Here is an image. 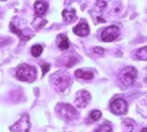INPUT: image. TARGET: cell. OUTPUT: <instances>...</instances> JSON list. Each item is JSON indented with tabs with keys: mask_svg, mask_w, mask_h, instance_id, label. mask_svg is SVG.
<instances>
[{
	"mask_svg": "<svg viewBox=\"0 0 147 132\" xmlns=\"http://www.w3.org/2000/svg\"><path fill=\"white\" fill-rule=\"evenodd\" d=\"M16 78L22 82H34L37 78L36 67L29 64H21L16 68Z\"/></svg>",
	"mask_w": 147,
	"mask_h": 132,
	"instance_id": "1",
	"label": "cell"
},
{
	"mask_svg": "<svg viewBox=\"0 0 147 132\" xmlns=\"http://www.w3.org/2000/svg\"><path fill=\"white\" fill-rule=\"evenodd\" d=\"M51 82L53 83L55 89L57 90V91H64V90L69 86L71 79H69V76L65 74V72H61V71H60V72H56V74L51 78Z\"/></svg>",
	"mask_w": 147,
	"mask_h": 132,
	"instance_id": "2",
	"label": "cell"
},
{
	"mask_svg": "<svg viewBox=\"0 0 147 132\" xmlns=\"http://www.w3.org/2000/svg\"><path fill=\"white\" fill-rule=\"evenodd\" d=\"M136 76H138L136 68H134V67H127V68H124L123 71H121L120 80L124 86H131L132 83L135 82Z\"/></svg>",
	"mask_w": 147,
	"mask_h": 132,
	"instance_id": "3",
	"label": "cell"
},
{
	"mask_svg": "<svg viewBox=\"0 0 147 132\" xmlns=\"http://www.w3.org/2000/svg\"><path fill=\"white\" fill-rule=\"evenodd\" d=\"M11 132H27L30 129V120H29V114L23 113L21 116V119L14 124L11 125Z\"/></svg>",
	"mask_w": 147,
	"mask_h": 132,
	"instance_id": "4",
	"label": "cell"
},
{
	"mask_svg": "<svg viewBox=\"0 0 147 132\" xmlns=\"http://www.w3.org/2000/svg\"><path fill=\"white\" fill-rule=\"evenodd\" d=\"M56 112L60 116H63L65 120H72L74 117L76 116V110L72 105L69 104H59L56 106Z\"/></svg>",
	"mask_w": 147,
	"mask_h": 132,
	"instance_id": "5",
	"label": "cell"
},
{
	"mask_svg": "<svg viewBox=\"0 0 147 132\" xmlns=\"http://www.w3.org/2000/svg\"><path fill=\"white\" fill-rule=\"evenodd\" d=\"M128 110V105H127L125 100L123 98H115L110 102V112L115 114H125Z\"/></svg>",
	"mask_w": 147,
	"mask_h": 132,
	"instance_id": "6",
	"label": "cell"
},
{
	"mask_svg": "<svg viewBox=\"0 0 147 132\" xmlns=\"http://www.w3.org/2000/svg\"><path fill=\"white\" fill-rule=\"evenodd\" d=\"M119 34H120V30L117 26L105 27L104 32L101 33V40L105 41V42H110V41H115L116 38L119 37Z\"/></svg>",
	"mask_w": 147,
	"mask_h": 132,
	"instance_id": "7",
	"label": "cell"
},
{
	"mask_svg": "<svg viewBox=\"0 0 147 132\" xmlns=\"http://www.w3.org/2000/svg\"><path fill=\"white\" fill-rule=\"evenodd\" d=\"M90 98H91V95H90L89 91L80 90V91L76 93V97H75V106L76 108H84V106L89 104Z\"/></svg>",
	"mask_w": 147,
	"mask_h": 132,
	"instance_id": "8",
	"label": "cell"
},
{
	"mask_svg": "<svg viewBox=\"0 0 147 132\" xmlns=\"http://www.w3.org/2000/svg\"><path fill=\"white\" fill-rule=\"evenodd\" d=\"M74 33H75L76 36H79V37H86V36H89V33H90L89 25H87L84 21H80L76 26L74 27Z\"/></svg>",
	"mask_w": 147,
	"mask_h": 132,
	"instance_id": "9",
	"label": "cell"
},
{
	"mask_svg": "<svg viewBox=\"0 0 147 132\" xmlns=\"http://www.w3.org/2000/svg\"><path fill=\"white\" fill-rule=\"evenodd\" d=\"M75 76L79 78V79H86V80H90L93 79V71H90V69H78V71H75Z\"/></svg>",
	"mask_w": 147,
	"mask_h": 132,
	"instance_id": "10",
	"label": "cell"
},
{
	"mask_svg": "<svg viewBox=\"0 0 147 132\" xmlns=\"http://www.w3.org/2000/svg\"><path fill=\"white\" fill-rule=\"evenodd\" d=\"M48 10V3L47 1H36L34 4V11L38 16H42Z\"/></svg>",
	"mask_w": 147,
	"mask_h": 132,
	"instance_id": "11",
	"label": "cell"
},
{
	"mask_svg": "<svg viewBox=\"0 0 147 132\" xmlns=\"http://www.w3.org/2000/svg\"><path fill=\"white\" fill-rule=\"evenodd\" d=\"M57 46L61 49V51H65V49H68L69 48V41L67 36H64V34H60L57 37Z\"/></svg>",
	"mask_w": 147,
	"mask_h": 132,
	"instance_id": "12",
	"label": "cell"
},
{
	"mask_svg": "<svg viewBox=\"0 0 147 132\" xmlns=\"http://www.w3.org/2000/svg\"><path fill=\"white\" fill-rule=\"evenodd\" d=\"M63 19L65 22H72L76 19V12L74 8H67L63 11Z\"/></svg>",
	"mask_w": 147,
	"mask_h": 132,
	"instance_id": "13",
	"label": "cell"
},
{
	"mask_svg": "<svg viewBox=\"0 0 147 132\" xmlns=\"http://www.w3.org/2000/svg\"><path fill=\"white\" fill-rule=\"evenodd\" d=\"M134 128H135V121L132 119H125L123 121V129H124V132H131Z\"/></svg>",
	"mask_w": 147,
	"mask_h": 132,
	"instance_id": "14",
	"label": "cell"
},
{
	"mask_svg": "<svg viewBox=\"0 0 147 132\" xmlns=\"http://www.w3.org/2000/svg\"><path fill=\"white\" fill-rule=\"evenodd\" d=\"M135 57L139 60H147V46H143L135 52Z\"/></svg>",
	"mask_w": 147,
	"mask_h": 132,
	"instance_id": "15",
	"label": "cell"
},
{
	"mask_svg": "<svg viewBox=\"0 0 147 132\" xmlns=\"http://www.w3.org/2000/svg\"><path fill=\"white\" fill-rule=\"evenodd\" d=\"M101 116H102V113L100 110H91L89 114V121H97L101 119Z\"/></svg>",
	"mask_w": 147,
	"mask_h": 132,
	"instance_id": "16",
	"label": "cell"
},
{
	"mask_svg": "<svg viewBox=\"0 0 147 132\" xmlns=\"http://www.w3.org/2000/svg\"><path fill=\"white\" fill-rule=\"evenodd\" d=\"M30 52L34 57H38V56H41L42 53V45H33L32 49H30Z\"/></svg>",
	"mask_w": 147,
	"mask_h": 132,
	"instance_id": "17",
	"label": "cell"
},
{
	"mask_svg": "<svg viewBox=\"0 0 147 132\" xmlns=\"http://www.w3.org/2000/svg\"><path fill=\"white\" fill-rule=\"evenodd\" d=\"M95 132H112V125H110V123H104L102 125H100V128H97V131Z\"/></svg>",
	"mask_w": 147,
	"mask_h": 132,
	"instance_id": "18",
	"label": "cell"
},
{
	"mask_svg": "<svg viewBox=\"0 0 147 132\" xmlns=\"http://www.w3.org/2000/svg\"><path fill=\"white\" fill-rule=\"evenodd\" d=\"M94 53H98V55H104L105 51L102 49V48H94Z\"/></svg>",
	"mask_w": 147,
	"mask_h": 132,
	"instance_id": "19",
	"label": "cell"
},
{
	"mask_svg": "<svg viewBox=\"0 0 147 132\" xmlns=\"http://www.w3.org/2000/svg\"><path fill=\"white\" fill-rule=\"evenodd\" d=\"M97 4H98V7H100V8H104V5H105L106 3H105V1H98Z\"/></svg>",
	"mask_w": 147,
	"mask_h": 132,
	"instance_id": "20",
	"label": "cell"
},
{
	"mask_svg": "<svg viewBox=\"0 0 147 132\" xmlns=\"http://www.w3.org/2000/svg\"><path fill=\"white\" fill-rule=\"evenodd\" d=\"M48 69H49V65H48V64H47V65H44V74H47Z\"/></svg>",
	"mask_w": 147,
	"mask_h": 132,
	"instance_id": "21",
	"label": "cell"
},
{
	"mask_svg": "<svg viewBox=\"0 0 147 132\" xmlns=\"http://www.w3.org/2000/svg\"><path fill=\"white\" fill-rule=\"evenodd\" d=\"M142 132H147V128H143V129H142Z\"/></svg>",
	"mask_w": 147,
	"mask_h": 132,
	"instance_id": "22",
	"label": "cell"
}]
</instances>
